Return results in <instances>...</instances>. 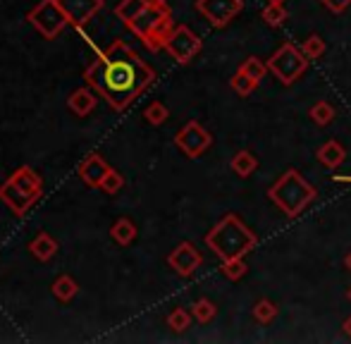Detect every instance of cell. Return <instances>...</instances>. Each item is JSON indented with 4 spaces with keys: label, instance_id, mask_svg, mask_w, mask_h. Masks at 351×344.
<instances>
[{
    "label": "cell",
    "instance_id": "obj_1",
    "mask_svg": "<svg viewBox=\"0 0 351 344\" xmlns=\"http://www.w3.org/2000/svg\"><path fill=\"white\" fill-rule=\"evenodd\" d=\"M84 82L96 88L98 96L122 112L156 82V72L132 46L125 41H112L98 51L96 60L84 70Z\"/></svg>",
    "mask_w": 351,
    "mask_h": 344
},
{
    "label": "cell",
    "instance_id": "obj_2",
    "mask_svg": "<svg viewBox=\"0 0 351 344\" xmlns=\"http://www.w3.org/2000/svg\"><path fill=\"white\" fill-rule=\"evenodd\" d=\"M258 244V237L246 228V223L234 213H227L215 228L206 234V247L220 260L244 258Z\"/></svg>",
    "mask_w": 351,
    "mask_h": 344
},
{
    "label": "cell",
    "instance_id": "obj_3",
    "mask_svg": "<svg viewBox=\"0 0 351 344\" xmlns=\"http://www.w3.org/2000/svg\"><path fill=\"white\" fill-rule=\"evenodd\" d=\"M132 34L148 48L151 53L162 51L167 36L175 29V22H172V10L167 5V0H160V3L148 5L143 12L136 14L132 22L125 24Z\"/></svg>",
    "mask_w": 351,
    "mask_h": 344
},
{
    "label": "cell",
    "instance_id": "obj_4",
    "mask_svg": "<svg viewBox=\"0 0 351 344\" xmlns=\"http://www.w3.org/2000/svg\"><path fill=\"white\" fill-rule=\"evenodd\" d=\"M43 196V180L34 168L22 165L0 184V201L17 218H24L27 210Z\"/></svg>",
    "mask_w": 351,
    "mask_h": 344
},
{
    "label": "cell",
    "instance_id": "obj_5",
    "mask_svg": "<svg viewBox=\"0 0 351 344\" xmlns=\"http://www.w3.org/2000/svg\"><path fill=\"white\" fill-rule=\"evenodd\" d=\"M315 196H318L315 186L311 182H306L299 170L282 172L280 180L268 189V199L278 206L287 218H299Z\"/></svg>",
    "mask_w": 351,
    "mask_h": 344
},
{
    "label": "cell",
    "instance_id": "obj_6",
    "mask_svg": "<svg viewBox=\"0 0 351 344\" xmlns=\"http://www.w3.org/2000/svg\"><path fill=\"white\" fill-rule=\"evenodd\" d=\"M308 58L301 53L299 46L291 41H285L273 56L268 58V72H273L275 79H280L285 86H291L306 70H308Z\"/></svg>",
    "mask_w": 351,
    "mask_h": 344
},
{
    "label": "cell",
    "instance_id": "obj_7",
    "mask_svg": "<svg viewBox=\"0 0 351 344\" xmlns=\"http://www.w3.org/2000/svg\"><path fill=\"white\" fill-rule=\"evenodd\" d=\"M27 19L43 38H48V41H53V38L60 36L62 29L70 24L65 10L60 8L58 0H41V3H38L36 8L27 14Z\"/></svg>",
    "mask_w": 351,
    "mask_h": 344
},
{
    "label": "cell",
    "instance_id": "obj_8",
    "mask_svg": "<svg viewBox=\"0 0 351 344\" xmlns=\"http://www.w3.org/2000/svg\"><path fill=\"white\" fill-rule=\"evenodd\" d=\"M201 48H204V41H201L186 24H175V29H172L170 36H167L162 51H167V56H170L175 62L186 65V62H191L196 56H199Z\"/></svg>",
    "mask_w": 351,
    "mask_h": 344
},
{
    "label": "cell",
    "instance_id": "obj_9",
    "mask_svg": "<svg viewBox=\"0 0 351 344\" xmlns=\"http://www.w3.org/2000/svg\"><path fill=\"white\" fill-rule=\"evenodd\" d=\"M210 144H213L210 132L206 130L204 125H199L196 120L186 122L175 136V146L186 158H199V156H204L206 151L210 149Z\"/></svg>",
    "mask_w": 351,
    "mask_h": 344
},
{
    "label": "cell",
    "instance_id": "obj_10",
    "mask_svg": "<svg viewBox=\"0 0 351 344\" xmlns=\"http://www.w3.org/2000/svg\"><path fill=\"white\" fill-rule=\"evenodd\" d=\"M196 12L215 29H225L244 10V0H196Z\"/></svg>",
    "mask_w": 351,
    "mask_h": 344
},
{
    "label": "cell",
    "instance_id": "obj_11",
    "mask_svg": "<svg viewBox=\"0 0 351 344\" xmlns=\"http://www.w3.org/2000/svg\"><path fill=\"white\" fill-rule=\"evenodd\" d=\"M201 263H204V256H201V251L191 242L177 244L170 251V256H167V265L177 275H182V278H191L201 268Z\"/></svg>",
    "mask_w": 351,
    "mask_h": 344
},
{
    "label": "cell",
    "instance_id": "obj_12",
    "mask_svg": "<svg viewBox=\"0 0 351 344\" xmlns=\"http://www.w3.org/2000/svg\"><path fill=\"white\" fill-rule=\"evenodd\" d=\"M60 8L65 10L67 19L72 27H84L86 22H91L98 12L103 10V0H58Z\"/></svg>",
    "mask_w": 351,
    "mask_h": 344
},
{
    "label": "cell",
    "instance_id": "obj_13",
    "mask_svg": "<svg viewBox=\"0 0 351 344\" xmlns=\"http://www.w3.org/2000/svg\"><path fill=\"white\" fill-rule=\"evenodd\" d=\"M108 170H110V165H108L98 153H91V156H86L82 163H79L77 175L82 177V182L86 186L98 189V186H101V182H103V177L108 175Z\"/></svg>",
    "mask_w": 351,
    "mask_h": 344
},
{
    "label": "cell",
    "instance_id": "obj_14",
    "mask_svg": "<svg viewBox=\"0 0 351 344\" xmlns=\"http://www.w3.org/2000/svg\"><path fill=\"white\" fill-rule=\"evenodd\" d=\"M96 103H98V91L88 84L77 88V91H72L70 98H67V108H70L77 117L91 115V112L96 110Z\"/></svg>",
    "mask_w": 351,
    "mask_h": 344
},
{
    "label": "cell",
    "instance_id": "obj_15",
    "mask_svg": "<svg viewBox=\"0 0 351 344\" xmlns=\"http://www.w3.org/2000/svg\"><path fill=\"white\" fill-rule=\"evenodd\" d=\"M315 158H318V163L325 165L328 170H337L339 165L347 160V151H344V146L339 144V141L330 139L315 151Z\"/></svg>",
    "mask_w": 351,
    "mask_h": 344
},
{
    "label": "cell",
    "instance_id": "obj_16",
    "mask_svg": "<svg viewBox=\"0 0 351 344\" xmlns=\"http://www.w3.org/2000/svg\"><path fill=\"white\" fill-rule=\"evenodd\" d=\"M29 251L34 254V258H38L41 263H48L58 254V242L48 232H38L29 244Z\"/></svg>",
    "mask_w": 351,
    "mask_h": 344
},
{
    "label": "cell",
    "instance_id": "obj_17",
    "mask_svg": "<svg viewBox=\"0 0 351 344\" xmlns=\"http://www.w3.org/2000/svg\"><path fill=\"white\" fill-rule=\"evenodd\" d=\"M232 170H234V175H239L241 180H246V177H251L256 170H258V158H256L251 151H239V153L232 158Z\"/></svg>",
    "mask_w": 351,
    "mask_h": 344
},
{
    "label": "cell",
    "instance_id": "obj_18",
    "mask_svg": "<svg viewBox=\"0 0 351 344\" xmlns=\"http://www.w3.org/2000/svg\"><path fill=\"white\" fill-rule=\"evenodd\" d=\"M136 234H139V232H136V225L132 223L130 218H120L110 230V237L115 239L120 247H130V244L136 239Z\"/></svg>",
    "mask_w": 351,
    "mask_h": 344
},
{
    "label": "cell",
    "instance_id": "obj_19",
    "mask_svg": "<svg viewBox=\"0 0 351 344\" xmlns=\"http://www.w3.org/2000/svg\"><path fill=\"white\" fill-rule=\"evenodd\" d=\"M51 289H53V294H56L58 302L67 304V302H72V299L77 297L79 284H77V280H74L72 275H60V278L53 282Z\"/></svg>",
    "mask_w": 351,
    "mask_h": 344
},
{
    "label": "cell",
    "instance_id": "obj_20",
    "mask_svg": "<svg viewBox=\"0 0 351 344\" xmlns=\"http://www.w3.org/2000/svg\"><path fill=\"white\" fill-rule=\"evenodd\" d=\"M153 3H160V0H122V3L115 8V14H117V19H122V22L127 24Z\"/></svg>",
    "mask_w": 351,
    "mask_h": 344
},
{
    "label": "cell",
    "instance_id": "obj_21",
    "mask_svg": "<svg viewBox=\"0 0 351 344\" xmlns=\"http://www.w3.org/2000/svg\"><path fill=\"white\" fill-rule=\"evenodd\" d=\"M335 115H337V112H335V108L330 106L328 101H315L313 106L308 108V117L318 127H328L330 122L335 120Z\"/></svg>",
    "mask_w": 351,
    "mask_h": 344
},
{
    "label": "cell",
    "instance_id": "obj_22",
    "mask_svg": "<svg viewBox=\"0 0 351 344\" xmlns=\"http://www.w3.org/2000/svg\"><path fill=\"white\" fill-rule=\"evenodd\" d=\"M287 17H289V12H287V8L282 3H268L261 10V19H263L268 27H282V24L287 22Z\"/></svg>",
    "mask_w": 351,
    "mask_h": 344
},
{
    "label": "cell",
    "instance_id": "obj_23",
    "mask_svg": "<svg viewBox=\"0 0 351 344\" xmlns=\"http://www.w3.org/2000/svg\"><path fill=\"white\" fill-rule=\"evenodd\" d=\"M261 82H256V79H251L249 75H244L241 70H237L234 75H232V79H230V86H232V91L234 93H239L241 98H246V96H251V93L258 88Z\"/></svg>",
    "mask_w": 351,
    "mask_h": 344
},
{
    "label": "cell",
    "instance_id": "obj_24",
    "mask_svg": "<svg viewBox=\"0 0 351 344\" xmlns=\"http://www.w3.org/2000/svg\"><path fill=\"white\" fill-rule=\"evenodd\" d=\"M301 53H304L308 60H318L320 56L325 53V38L320 36V34H311V36H306L304 41H301Z\"/></svg>",
    "mask_w": 351,
    "mask_h": 344
},
{
    "label": "cell",
    "instance_id": "obj_25",
    "mask_svg": "<svg viewBox=\"0 0 351 344\" xmlns=\"http://www.w3.org/2000/svg\"><path fill=\"white\" fill-rule=\"evenodd\" d=\"M191 318H194V313H189L186 308H175V311L167 316V328H170L172 332H184L191 328Z\"/></svg>",
    "mask_w": 351,
    "mask_h": 344
},
{
    "label": "cell",
    "instance_id": "obj_26",
    "mask_svg": "<svg viewBox=\"0 0 351 344\" xmlns=\"http://www.w3.org/2000/svg\"><path fill=\"white\" fill-rule=\"evenodd\" d=\"M244 75H249L251 79H256V82H261L265 75H268V62H263L261 58H256V56H251V58H246L244 62H241V67H239Z\"/></svg>",
    "mask_w": 351,
    "mask_h": 344
},
{
    "label": "cell",
    "instance_id": "obj_27",
    "mask_svg": "<svg viewBox=\"0 0 351 344\" xmlns=\"http://www.w3.org/2000/svg\"><path fill=\"white\" fill-rule=\"evenodd\" d=\"M254 318L261 325H268V323H273L278 318V306L273 302H268V299H261L254 306Z\"/></svg>",
    "mask_w": 351,
    "mask_h": 344
},
{
    "label": "cell",
    "instance_id": "obj_28",
    "mask_svg": "<svg viewBox=\"0 0 351 344\" xmlns=\"http://www.w3.org/2000/svg\"><path fill=\"white\" fill-rule=\"evenodd\" d=\"M191 313L199 323H210L213 318L217 316V306L210 302V299H199V302L191 306Z\"/></svg>",
    "mask_w": 351,
    "mask_h": 344
},
{
    "label": "cell",
    "instance_id": "obj_29",
    "mask_svg": "<svg viewBox=\"0 0 351 344\" xmlns=\"http://www.w3.org/2000/svg\"><path fill=\"white\" fill-rule=\"evenodd\" d=\"M143 117H146V122L148 125H153V127H158V125H162V122L170 117V110L165 108V103H160V101H153L151 106L143 110Z\"/></svg>",
    "mask_w": 351,
    "mask_h": 344
},
{
    "label": "cell",
    "instance_id": "obj_30",
    "mask_svg": "<svg viewBox=\"0 0 351 344\" xmlns=\"http://www.w3.org/2000/svg\"><path fill=\"white\" fill-rule=\"evenodd\" d=\"M220 270H222V275H225L227 280H232V282H237V280H241L246 275V263H244V258H234V260H222V265H220Z\"/></svg>",
    "mask_w": 351,
    "mask_h": 344
},
{
    "label": "cell",
    "instance_id": "obj_31",
    "mask_svg": "<svg viewBox=\"0 0 351 344\" xmlns=\"http://www.w3.org/2000/svg\"><path fill=\"white\" fill-rule=\"evenodd\" d=\"M122 186H125V177H122L115 168H110V170H108V175L103 177V182H101V186H98V189H101L103 194L112 196V194H117Z\"/></svg>",
    "mask_w": 351,
    "mask_h": 344
},
{
    "label": "cell",
    "instance_id": "obj_32",
    "mask_svg": "<svg viewBox=\"0 0 351 344\" xmlns=\"http://www.w3.org/2000/svg\"><path fill=\"white\" fill-rule=\"evenodd\" d=\"M320 3L325 5V8L330 10V12H335V14H339V12H344V10L351 5V0H320Z\"/></svg>",
    "mask_w": 351,
    "mask_h": 344
},
{
    "label": "cell",
    "instance_id": "obj_33",
    "mask_svg": "<svg viewBox=\"0 0 351 344\" xmlns=\"http://www.w3.org/2000/svg\"><path fill=\"white\" fill-rule=\"evenodd\" d=\"M342 330H344V335H347L349 340H351V316L347 318V321L342 323Z\"/></svg>",
    "mask_w": 351,
    "mask_h": 344
},
{
    "label": "cell",
    "instance_id": "obj_34",
    "mask_svg": "<svg viewBox=\"0 0 351 344\" xmlns=\"http://www.w3.org/2000/svg\"><path fill=\"white\" fill-rule=\"evenodd\" d=\"M335 182H342V184H351V175H335Z\"/></svg>",
    "mask_w": 351,
    "mask_h": 344
},
{
    "label": "cell",
    "instance_id": "obj_35",
    "mask_svg": "<svg viewBox=\"0 0 351 344\" xmlns=\"http://www.w3.org/2000/svg\"><path fill=\"white\" fill-rule=\"evenodd\" d=\"M344 265H347V268L351 270V251L347 254V258H344Z\"/></svg>",
    "mask_w": 351,
    "mask_h": 344
},
{
    "label": "cell",
    "instance_id": "obj_36",
    "mask_svg": "<svg viewBox=\"0 0 351 344\" xmlns=\"http://www.w3.org/2000/svg\"><path fill=\"white\" fill-rule=\"evenodd\" d=\"M268 3H285V0H268Z\"/></svg>",
    "mask_w": 351,
    "mask_h": 344
},
{
    "label": "cell",
    "instance_id": "obj_37",
    "mask_svg": "<svg viewBox=\"0 0 351 344\" xmlns=\"http://www.w3.org/2000/svg\"><path fill=\"white\" fill-rule=\"evenodd\" d=\"M349 299H351V289H349Z\"/></svg>",
    "mask_w": 351,
    "mask_h": 344
}]
</instances>
